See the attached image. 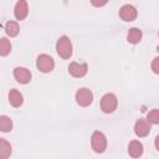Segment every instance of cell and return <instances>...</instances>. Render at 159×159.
<instances>
[{
    "mask_svg": "<svg viewBox=\"0 0 159 159\" xmlns=\"http://www.w3.org/2000/svg\"><path fill=\"white\" fill-rule=\"evenodd\" d=\"M9 101L11 103V106L20 107L22 104V94L17 89H11L9 93Z\"/></svg>",
    "mask_w": 159,
    "mask_h": 159,
    "instance_id": "7c38bea8",
    "label": "cell"
},
{
    "mask_svg": "<svg viewBox=\"0 0 159 159\" xmlns=\"http://www.w3.org/2000/svg\"><path fill=\"white\" fill-rule=\"evenodd\" d=\"M88 71L87 63H77V62H71L68 66V72L73 77H83Z\"/></svg>",
    "mask_w": 159,
    "mask_h": 159,
    "instance_id": "52a82bcc",
    "label": "cell"
},
{
    "mask_svg": "<svg viewBox=\"0 0 159 159\" xmlns=\"http://www.w3.org/2000/svg\"><path fill=\"white\" fill-rule=\"evenodd\" d=\"M91 2H92V5H93V6L99 7V6L106 5V4L108 2V0H91Z\"/></svg>",
    "mask_w": 159,
    "mask_h": 159,
    "instance_id": "ffe728a7",
    "label": "cell"
},
{
    "mask_svg": "<svg viewBox=\"0 0 159 159\" xmlns=\"http://www.w3.org/2000/svg\"><path fill=\"white\" fill-rule=\"evenodd\" d=\"M10 154H11V145L4 138H1L0 139V158L6 159Z\"/></svg>",
    "mask_w": 159,
    "mask_h": 159,
    "instance_id": "5bb4252c",
    "label": "cell"
},
{
    "mask_svg": "<svg viewBox=\"0 0 159 159\" xmlns=\"http://www.w3.org/2000/svg\"><path fill=\"white\" fill-rule=\"evenodd\" d=\"M134 132L138 137H147L150 132V124L148 119H138L134 124Z\"/></svg>",
    "mask_w": 159,
    "mask_h": 159,
    "instance_id": "9c48e42d",
    "label": "cell"
},
{
    "mask_svg": "<svg viewBox=\"0 0 159 159\" xmlns=\"http://www.w3.org/2000/svg\"><path fill=\"white\" fill-rule=\"evenodd\" d=\"M10 51H11V43L5 37H2L1 41H0V55L1 56H6Z\"/></svg>",
    "mask_w": 159,
    "mask_h": 159,
    "instance_id": "e0dca14e",
    "label": "cell"
},
{
    "mask_svg": "<svg viewBox=\"0 0 159 159\" xmlns=\"http://www.w3.org/2000/svg\"><path fill=\"white\" fill-rule=\"evenodd\" d=\"M12 128V122L9 117L6 116H1L0 117V130L1 132H9Z\"/></svg>",
    "mask_w": 159,
    "mask_h": 159,
    "instance_id": "2e32d148",
    "label": "cell"
},
{
    "mask_svg": "<svg viewBox=\"0 0 159 159\" xmlns=\"http://www.w3.org/2000/svg\"><path fill=\"white\" fill-rule=\"evenodd\" d=\"M147 119L149 123L153 124H159V109H152L147 114Z\"/></svg>",
    "mask_w": 159,
    "mask_h": 159,
    "instance_id": "ac0fdd59",
    "label": "cell"
},
{
    "mask_svg": "<svg viewBox=\"0 0 159 159\" xmlns=\"http://www.w3.org/2000/svg\"><path fill=\"white\" fill-rule=\"evenodd\" d=\"M117 104H118V101L113 93H107L101 99V109L104 113H112L117 108Z\"/></svg>",
    "mask_w": 159,
    "mask_h": 159,
    "instance_id": "3957f363",
    "label": "cell"
},
{
    "mask_svg": "<svg viewBox=\"0 0 159 159\" xmlns=\"http://www.w3.org/2000/svg\"><path fill=\"white\" fill-rule=\"evenodd\" d=\"M137 15H138L137 9L133 5H129V4L123 5L119 10V17L124 21H133V20H135Z\"/></svg>",
    "mask_w": 159,
    "mask_h": 159,
    "instance_id": "8992f818",
    "label": "cell"
},
{
    "mask_svg": "<svg viewBox=\"0 0 159 159\" xmlns=\"http://www.w3.org/2000/svg\"><path fill=\"white\" fill-rule=\"evenodd\" d=\"M36 66L39 68V71L43 72V73H47V72H51L55 67V62H53V58L48 55H40L37 57V61H36Z\"/></svg>",
    "mask_w": 159,
    "mask_h": 159,
    "instance_id": "277c9868",
    "label": "cell"
},
{
    "mask_svg": "<svg viewBox=\"0 0 159 159\" xmlns=\"http://www.w3.org/2000/svg\"><path fill=\"white\" fill-rule=\"evenodd\" d=\"M155 148L159 150V135H157V138H155Z\"/></svg>",
    "mask_w": 159,
    "mask_h": 159,
    "instance_id": "44dd1931",
    "label": "cell"
},
{
    "mask_svg": "<svg viewBox=\"0 0 159 159\" xmlns=\"http://www.w3.org/2000/svg\"><path fill=\"white\" fill-rule=\"evenodd\" d=\"M128 153L133 158L140 157L142 153H143V145H142V143L138 142V140H132L129 143V145H128Z\"/></svg>",
    "mask_w": 159,
    "mask_h": 159,
    "instance_id": "8fae6325",
    "label": "cell"
},
{
    "mask_svg": "<svg viewBox=\"0 0 159 159\" xmlns=\"http://www.w3.org/2000/svg\"><path fill=\"white\" fill-rule=\"evenodd\" d=\"M93 101V94L88 88H81L76 92V102L82 106V107H87L92 103Z\"/></svg>",
    "mask_w": 159,
    "mask_h": 159,
    "instance_id": "5b68a950",
    "label": "cell"
},
{
    "mask_svg": "<svg viewBox=\"0 0 159 159\" xmlns=\"http://www.w3.org/2000/svg\"><path fill=\"white\" fill-rule=\"evenodd\" d=\"M29 14V7L26 0H19L14 9V15L17 20H24Z\"/></svg>",
    "mask_w": 159,
    "mask_h": 159,
    "instance_id": "30bf717a",
    "label": "cell"
},
{
    "mask_svg": "<svg viewBox=\"0 0 159 159\" xmlns=\"http://www.w3.org/2000/svg\"><path fill=\"white\" fill-rule=\"evenodd\" d=\"M127 40L130 42V43H138L140 40H142V31L137 27H133L128 31L127 34Z\"/></svg>",
    "mask_w": 159,
    "mask_h": 159,
    "instance_id": "4fadbf2b",
    "label": "cell"
},
{
    "mask_svg": "<svg viewBox=\"0 0 159 159\" xmlns=\"http://www.w3.org/2000/svg\"><path fill=\"white\" fill-rule=\"evenodd\" d=\"M152 70H153L154 73L159 75V56L153 60V62H152Z\"/></svg>",
    "mask_w": 159,
    "mask_h": 159,
    "instance_id": "d6986e66",
    "label": "cell"
},
{
    "mask_svg": "<svg viewBox=\"0 0 159 159\" xmlns=\"http://www.w3.org/2000/svg\"><path fill=\"white\" fill-rule=\"evenodd\" d=\"M14 77L19 83L26 84L31 80V72L25 67H16L14 70Z\"/></svg>",
    "mask_w": 159,
    "mask_h": 159,
    "instance_id": "ba28073f",
    "label": "cell"
},
{
    "mask_svg": "<svg viewBox=\"0 0 159 159\" xmlns=\"http://www.w3.org/2000/svg\"><path fill=\"white\" fill-rule=\"evenodd\" d=\"M91 145H92V149L96 152V153H102L104 152L106 147H107V139H106V135L102 133V132H94L92 134V138H91Z\"/></svg>",
    "mask_w": 159,
    "mask_h": 159,
    "instance_id": "7a4b0ae2",
    "label": "cell"
},
{
    "mask_svg": "<svg viewBox=\"0 0 159 159\" xmlns=\"http://www.w3.org/2000/svg\"><path fill=\"white\" fill-rule=\"evenodd\" d=\"M56 51L60 57L67 60L72 56V43L67 36H62L57 40L56 43Z\"/></svg>",
    "mask_w": 159,
    "mask_h": 159,
    "instance_id": "6da1fadb",
    "label": "cell"
},
{
    "mask_svg": "<svg viewBox=\"0 0 159 159\" xmlns=\"http://www.w3.org/2000/svg\"><path fill=\"white\" fill-rule=\"evenodd\" d=\"M5 31H6V34H7L10 37H14V36H16V35L19 34L20 29H19V25H17L15 21H9V22H6V25H5Z\"/></svg>",
    "mask_w": 159,
    "mask_h": 159,
    "instance_id": "9a60e30c",
    "label": "cell"
}]
</instances>
